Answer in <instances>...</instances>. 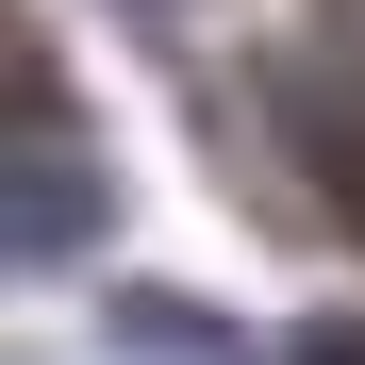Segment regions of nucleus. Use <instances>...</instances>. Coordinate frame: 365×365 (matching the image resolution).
Instances as JSON below:
<instances>
[{"label":"nucleus","instance_id":"nucleus-1","mask_svg":"<svg viewBox=\"0 0 365 365\" xmlns=\"http://www.w3.org/2000/svg\"><path fill=\"white\" fill-rule=\"evenodd\" d=\"M0 216H17V266H34V282L83 266L100 232H116V182H100V150L67 133V83H50V67H17V200H0Z\"/></svg>","mask_w":365,"mask_h":365},{"label":"nucleus","instance_id":"nucleus-2","mask_svg":"<svg viewBox=\"0 0 365 365\" xmlns=\"http://www.w3.org/2000/svg\"><path fill=\"white\" fill-rule=\"evenodd\" d=\"M116 349H166V365H266L250 316H200V299H166V282H116Z\"/></svg>","mask_w":365,"mask_h":365},{"label":"nucleus","instance_id":"nucleus-3","mask_svg":"<svg viewBox=\"0 0 365 365\" xmlns=\"http://www.w3.org/2000/svg\"><path fill=\"white\" fill-rule=\"evenodd\" d=\"M116 17H133V34H150V50H182V0H116Z\"/></svg>","mask_w":365,"mask_h":365}]
</instances>
